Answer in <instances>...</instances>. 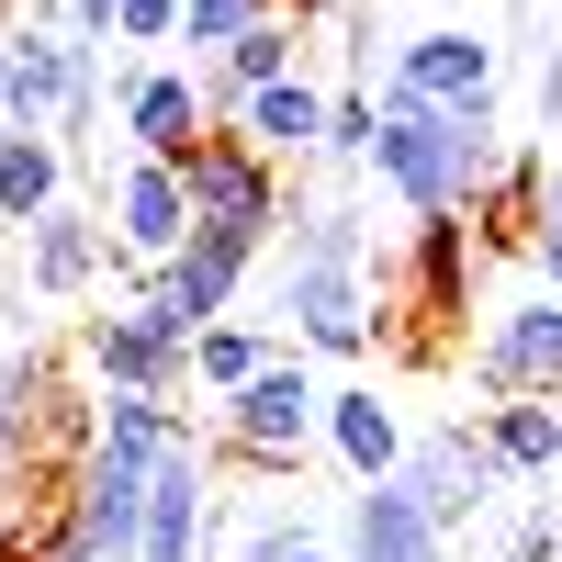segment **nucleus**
I'll list each match as a JSON object with an SVG mask.
<instances>
[{
    "instance_id": "4be33fe9",
    "label": "nucleus",
    "mask_w": 562,
    "mask_h": 562,
    "mask_svg": "<svg viewBox=\"0 0 562 562\" xmlns=\"http://www.w3.org/2000/svg\"><path fill=\"white\" fill-rule=\"evenodd\" d=\"M45 394H57V371H45L34 349H23V360H0V473H23V461H34Z\"/></svg>"
},
{
    "instance_id": "f8f14e48",
    "label": "nucleus",
    "mask_w": 562,
    "mask_h": 562,
    "mask_svg": "<svg viewBox=\"0 0 562 562\" xmlns=\"http://www.w3.org/2000/svg\"><path fill=\"white\" fill-rule=\"evenodd\" d=\"M102 225H113V259H135V270H169L180 248H192V192H180V169H158V158H124V169L102 180Z\"/></svg>"
},
{
    "instance_id": "b1692460",
    "label": "nucleus",
    "mask_w": 562,
    "mask_h": 562,
    "mask_svg": "<svg viewBox=\"0 0 562 562\" xmlns=\"http://www.w3.org/2000/svg\"><path fill=\"white\" fill-rule=\"evenodd\" d=\"M270 12H293V0H180V45H203V68L237 45L248 23H270Z\"/></svg>"
},
{
    "instance_id": "a878e982",
    "label": "nucleus",
    "mask_w": 562,
    "mask_h": 562,
    "mask_svg": "<svg viewBox=\"0 0 562 562\" xmlns=\"http://www.w3.org/2000/svg\"><path fill=\"white\" fill-rule=\"evenodd\" d=\"M113 45H180V0H124Z\"/></svg>"
},
{
    "instance_id": "f3484780",
    "label": "nucleus",
    "mask_w": 562,
    "mask_h": 562,
    "mask_svg": "<svg viewBox=\"0 0 562 562\" xmlns=\"http://www.w3.org/2000/svg\"><path fill=\"white\" fill-rule=\"evenodd\" d=\"M225 135H248V147L281 169V158H315L326 147V90L293 68V79H270V90H248V102H237V124H225Z\"/></svg>"
},
{
    "instance_id": "7ed1b4c3",
    "label": "nucleus",
    "mask_w": 562,
    "mask_h": 562,
    "mask_svg": "<svg viewBox=\"0 0 562 562\" xmlns=\"http://www.w3.org/2000/svg\"><path fill=\"white\" fill-rule=\"evenodd\" d=\"M180 192H192V225L203 237H237V248H270L281 225H293V192H281V169L248 147V135H203V158L180 169Z\"/></svg>"
},
{
    "instance_id": "9d476101",
    "label": "nucleus",
    "mask_w": 562,
    "mask_h": 562,
    "mask_svg": "<svg viewBox=\"0 0 562 562\" xmlns=\"http://www.w3.org/2000/svg\"><path fill=\"white\" fill-rule=\"evenodd\" d=\"M248 270H259V248H237V237H203V225H192V248H180L169 270H147V293H135V304H147V315L169 326V338H203V326H225V315H237Z\"/></svg>"
},
{
    "instance_id": "412c9836",
    "label": "nucleus",
    "mask_w": 562,
    "mask_h": 562,
    "mask_svg": "<svg viewBox=\"0 0 562 562\" xmlns=\"http://www.w3.org/2000/svg\"><path fill=\"white\" fill-rule=\"evenodd\" d=\"M270 360H281V338H270V326H237V315H225V326H203V338H192V383L225 405V394H248Z\"/></svg>"
},
{
    "instance_id": "6e6552de",
    "label": "nucleus",
    "mask_w": 562,
    "mask_h": 562,
    "mask_svg": "<svg viewBox=\"0 0 562 562\" xmlns=\"http://www.w3.org/2000/svg\"><path fill=\"white\" fill-rule=\"evenodd\" d=\"M473 259H484V237H473L461 214H416V225H405V248H394V259H371V293H405V315L450 326L461 304H473Z\"/></svg>"
},
{
    "instance_id": "1a4fd4ad",
    "label": "nucleus",
    "mask_w": 562,
    "mask_h": 562,
    "mask_svg": "<svg viewBox=\"0 0 562 562\" xmlns=\"http://www.w3.org/2000/svg\"><path fill=\"white\" fill-rule=\"evenodd\" d=\"M113 124H124V158H158V169H192L214 135L192 68H113Z\"/></svg>"
},
{
    "instance_id": "c85d7f7f",
    "label": "nucleus",
    "mask_w": 562,
    "mask_h": 562,
    "mask_svg": "<svg viewBox=\"0 0 562 562\" xmlns=\"http://www.w3.org/2000/svg\"><path fill=\"white\" fill-rule=\"evenodd\" d=\"M551 551H562V529H551V518H518V540H506V562H551Z\"/></svg>"
},
{
    "instance_id": "dca6fc26",
    "label": "nucleus",
    "mask_w": 562,
    "mask_h": 562,
    "mask_svg": "<svg viewBox=\"0 0 562 562\" xmlns=\"http://www.w3.org/2000/svg\"><path fill=\"white\" fill-rule=\"evenodd\" d=\"M349 562H450V529L416 506L405 484H360L349 495V540H338Z\"/></svg>"
},
{
    "instance_id": "20e7f679",
    "label": "nucleus",
    "mask_w": 562,
    "mask_h": 562,
    "mask_svg": "<svg viewBox=\"0 0 562 562\" xmlns=\"http://www.w3.org/2000/svg\"><path fill=\"white\" fill-rule=\"evenodd\" d=\"M147 473L158 461L147 450H124V439H90L68 461V495H57V518L79 540V562H135V518H147Z\"/></svg>"
},
{
    "instance_id": "6ab92c4d",
    "label": "nucleus",
    "mask_w": 562,
    "mask_h": 562,
    "mask_svg": "<svg viewBox=\"0 0 562 562\" xmlns=\"http://www.w3.org/2000/svg\"><path fill=\"white\" fill-rule=\"evenodd\" d=\"M57 203H68V147L57 135H0V225L23 237V225L57 214Z\"/></svg>"
},
{
    "instance_id": "c756f323",
    "label": "nucleus",
    "mask_w": 562,
    "mask_h": 562,
    "mask_svg": "<svg viewBox=\"0 0 562 562\" xmlns=\"http://www.w3.org/2000/svg\"><path fill=\"white\" fill-rule=\"evenodd\" d=\"M304 12H360V0H293V23H304Z\"/></svg>"
},
{
    "instance_id": "f03ea898",
    "label": "nucleus",
    "mask_w": 562,
    "mask_h": 562,
    "mask_svg": "<svg viewBox=\"0 0 562 562\" xmlns=\"http://www.w3.org/2000/svg\"><path fill=\"white\" fill-rule=\"evenodd\" d=\"M315 439H326V383H315V371H304L293 349H281V360L259 371L248 394H225V405H214V450L259 461V473H293V461H304Z\"/></svg>"
},
{
    "instance_id": "9b49d317",
    "label": "nucleus",
    "mask_w": 562,
    "mask_h": 562,
    "mask_svg": "<svg viewBox=\"0 0 562 562\" xmlns=\"http://www.w3.org/2000/svg\"><path fill=\"white\" fill-rule=\"evenodd\" d=\"M394 484L461 540V529H473L484 506L506 495V461L484 450V428H428V439H405V473H394Z\"/></svg>"
},
{
    "instance_id": "393cba45",
    "label": "nucleus",
    "mask_w": 562,
    "mask_h": 562,
    "mask_svg": "<svg viewBox=\"0 0 562 562\" xmlns=\"http://www.w3.org/2000/svg\"><path fill=\"white\" fill-rule=\"evenodd\" d=\"M529 259H540V293H562V169L540 180V203H529Z\"/></svg>"
},
{
    "instance_id": "a211bd4d",
    "label": "nucleus",
    "mask_w": 562,
    "mask_h": 562,
    "mask_svg": "<svg viewBox=\"0 0 562 562\" xmlns=\"http://www.w3.org/2000/svg\"><path fill=\"white\" fill-rule=\"evenodd\" d=\"M326 450L349 461V484H394L405 473V416L349 383V394H326Z\"/></svg>"
},
{
    "instance_id": "2f4dec72",
    "label": "nucleus",
    "mask_w": 562,
    "mask_h": 562,
    "mask_svg": "<svg viewBox=\"0 0 562 562\" xmlns=\"http://www.w3.org/2000/svg\"><path fill=\"white\" fill-rule=\"evenodd\" d=\"M0 540H12V518H0Z\"/></svg>"
},
{
    "instance_id": "f257e3e1",
    "label": "nucleus",
    "mask_w": 562,
    "mask_h": 562,
    "mask_svg": "<svg viewBox=\"0 0 562 562\" xmlns=\"http://www.w3.org/2000/svg\"><path fill=\"white\" fill-rule=\"evenodd\" d=\"M495 169V113H428L383 90V147H371V180L405 214H473Z\"/></svg>"
},
{
    "instance_id": "ddd939ff",
    "label": "nucleus",
    "mask_w": 562,
    "mask_h": 562,
    "mask_svg": "<svg viewBox=\"0 0 562 562\" xmlns=\"http://www.w3.org/2000/svg\"><path fill=\"white\" fill-rule=\"evenodd\" d=\"M473 383L506 405V394H540L562 405V293H518L495 326H484V349H473Z\"/></svg>"
},
{
    "instance_id": "0eeeda50",
    "label": "nucleus",
    "mask_w": 562,
    "mask_h": 562,
    "mask_svg": "<svg viewBox=\"0 0 562 562\" xmlns=\"http://www.w3.org/2000/svg\"><path fill=\"white\" fill-rule=\"evenodd\" d=\"M225 540V518H214V439L192 428L158 473H147V518H135V562H203Z\"/></svg>"
},
{
    "instance_id": "5701e85b",
    "label": "nucleus",
    "mask_w": 562,
    "mask_h": 562,
    "mask_svg": "<svg viewBox=\"0 0 562 562\" xmlns=\"http://www.w3.org/2000/svg\"><path fill=\"white\" fill-rule=\"evenodd\" d=\"M371 147H383V102L371 90H326V169H371Z\"/></svg>"
},
{
    "instance_id": "bb28decb",
    "label": "nucleus",
    "mask_w": 562,
    "mask_h": 562,
    "mask_svg": "<svg viewBox=\"0 0 562 562\" xmlns=\"http://www.w3.org/2000/svg\"><path fill=\"white\" fill-rule=\"evenodd\" d=\"M57 23H68L79 45H113V23H124V0H57Z\"/></svg>"
},
{
    "instance_id": "aec40b11",
    "label": "nucleus",
    "mask_w": 562,
    "mask_h": 562,
    "mask_svg": "<svg viewBox=\"0 0 562 562\" xmlns=\"http://www.w3.org/2000/svg\"><path fill=\"white\" fill-rule=\"evenodd\" d=\"M473 428H484V450L506 461V473H551V461H562V405H540V394H506V405H484Z\"/></svg>"
},
{
    "instance_id": "4468645a",
    "label": "nucleus",
    "mask_w": 562,
    "mask_h": 562,
    "mask_svg": "<svg viewBox=\"0 0 562 562\" xmlns=\"http://www.w3.org/2000/svg\"><path fill=\"white\" fill-rule=\"evenodd\" d=\"M383 90H394V102H428V113H495V45L461 34V23H439V34H416L394 57Z\"/></svg>"
},
{
    "instance_id": "423d86ee",
    "label": "nucleus",
    "mask_w": 562,
    "mask_h": 562,
    "mask_svg": "<svg viewBox=\"0 0 562 562\" xmlns=\"http://www.w3.org/2000/svg\"><path fill=\"white\" fill-rule=\"evenodd\" d=\"M79 371L90 394H180L192 383V338H169L147 304H113V315H79Z\"/></svg>"
},
{
    "instance_id": "2eb2a0df",
    "label": "nucleus",
    "mask_w": 562,
    "mask_h": 562,
    "mask_svg": "<svg viewBox=\"0 0 562 562\" xmlns=\"http://www.w3.org/2000/svg\"><path fill=\"white\" fill-rule=\"evenodd\" d=\"M102 270H113V225L90 214V203H57V214L23 225V281H34V293L68 304V293H90Z\"/></svg>"
},
{
    "instance_id": "cd10ccee",
    "label": "nucleus",
    "mask_w": 562,
    "mask_h": 562,
    "mask_svg": "<svg viewBox=\"0 0 562 562\" xmlns=\"http://www.w3.org/2000/svg\"><path fill=\"white\" fill-rule=\"evenodd\" d=\"M540 135H551V147H562V45H551V57H540Z\"/></svg>"
},
{
    "instance_id": "7c9ffc66",
    "label": "nucleus",
    "mask_w": 562,
    "mask_h": 562,
    "mask_svg": "<svg viewBox=\"0 0 562 562\" xmlns=\"http://www.w3.org/2000/svg\"><path fill=\"white\" fill-rule=\"evenodd\" d=\"M293 562H349V551H326V540H304V551H293Z\"/></svg>"
},
{
    "instance_id": "39448f33",
    "label": "nucleus",
    "mask_w": 562,
    "mask_h": 562,
    "mask_svg": "<svg viewBox=\"0 0 562 562\" xmlns=\"http://www.w3.org/2000/svg\"><path fill=\"white\" fill-rule=\"evenodd\" d=\"M281 315H293V349L315 360H360L383 338V293L349 259H281Z\"/></svg>"
}]
</instances>
